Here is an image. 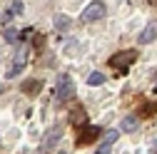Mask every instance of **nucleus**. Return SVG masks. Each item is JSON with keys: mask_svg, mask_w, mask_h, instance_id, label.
<instances>
[{"mask_svg": "<svg viewBox=\"0 0 157 154\" xmlns=\"http://www.w3.org/2000/svg\"><path fill=\"white\" fill-rule=\"evenodd\" d=\"M10 10H13V15H20V13H23V3H20V0H15Z\"/></svg>", "mask_w": 157, "mask_h": 154, "instance_id": "a211bd4d", "label": "nucleus"}, {"mask_svg": "<svg viewBox=\"0 0 157 154\" xmlns=\"http://www.w3.org/2000/svg\"><path fill=\"white\" fill-rule=\"evenodd\" d=\"M152 152H157V142H155V149H152Z\"/></svg>", "mask_w": 157, "mask_h": 154, "instance_id": "aec40b11", "label": "nucleus"}, {"mask_svg": "<svg viewBox=\"0 0 157 154\" xmlns=\"http://www.w3.org/2000/svg\"><path fill=\"white\" fill-rule=\"evenodd\" d=\"M33 45H35V50H43L45 37H43V35H33Z\"/></svg>", "mask_w": 157, "mask_h": 154, "instance_id": "f3484780", "label": "nucleus"}, {"mask_svg": "<svg viewBox=\"0 0 157 154\" xmlns=\"http://www.w3.org/2000/svg\"><path fill=\"white\" fill-rule=\"evenodd\" d=\"M155 112H157V105H155V102H147V105H142V109H140V117H152Z\"/></svg>", "mask_w": 157, "mask_h": 154, "instance_id": "ddd939ff", "label": "nucleus"}, {"mask_svg": "<svg viewBox=\"0 0 157 154\" xmlns=\"http://www.w3.org/2000/svg\"><path fill=\"white\" fill-rule=\"evenodd\" d=\"M60 139H63V127H52V129H48L45 139H43V144H40V149H43V152H48V149H52Z\"/></svg>", "mask_w": 157, "mask_h": 154, "instance_id": "39448f33", "label": "nucleus"}, {"mask_svg": "<svg viewBox=\"0 0 157 154\" xmlns=\"http://www.w3.org/2000/svg\"><path fill=\"white\" fill-rule=\"evenodd\" d=\"M157 37V23H150L142 32H140V37H137V40H140V45H147V42H152Z\"/></svg>", "mask_w": 157, "mask_h": 154, "instance_id": "0eeeda50", "label": "nucleus"}, {"mask_svg": "<svg viewBox=\"0 0 157 154\" xmlns=\"http://www.w3.org/2000/svg\"><path fill=\"white\" fill-rule=\"evenodd\" d=\"M135 60H137V52L135 50H122V52H115L110 57V67L112 70H127Z\"/></svg>", "mask_w": 157, "mask_h": 154, "instance_id": "f257e3e1", "label": "nucleus"}, {"mask_svg": "<svg viewBox=\"0 0 157 154\" xmlns=\"http://www.w3.org/2000/svg\"><path fill=\"white\" fill-rule=\"evenodd\" d=\"M67 122H70L72 127H82V124L87 122V109H85V107H72Z\"/></svg>", "mask_w": 157, "mask_h": 154, "instance_id": "423d86ee", "label": "nucleus"}, {"mask_svg": "<svg viewBox=\"0 0 157 154\" xmlns=\"http://www.w3.org/2000/svg\"><path fill=\"white\" fill-rule=\"evenodd\" d=\"M120 129H122V132H127V134H130V132H135V129H137V117H132V114H130V117H125V119L120 122Z\"/></svg>", "mask_w": 157, "mask_h": 154, "instance_id": "9d476101", "label": "nucleus"}, {"mask_svg": "<svg viewBox=\"0 0 157 154\" xmlns=\"http://www.w3.org/2000/svg\"><path fill=\"white\" fill-rule=\"evenodd\" d=\"M55 28L60 30V32H65V30L70 28V17H67V15H57V17H55Z\"/></svg>", "mask_w": 157, "mask_h": 154, "instance_id": "f8f14e48", "label": "nucleus"}, {"mask_svg": "<svg viewBox=\"0 0 157 154\" xmlns=\"http://www.w3.org/2000/svg\"><path fill=\"white\" fill-rule=\"evenodd\" d=\"M15 62L25 67V62H28V47H20V50H17V55H15Z\"/></svg>", "mask_w": 157, "mask_h": 154, "instance_id": "2eb2a0df", "label": "nucleus"}, {"mask_svg": "<svg viewBox=\"0 0 157 154\" xmlns=\"http://www.w3.org/2000/svg\"><path fill=\"white\" fill-rule=\"evenodd\" d=\"M100 127H92V124H82L80 127V134H77V147H85V144H90V142H95L97 137H100Z\"/></svg>", "mask_w": 157, "mask_h": 154, "instance_id": "7ed1b4c3", "label": "nucleus"}, {"mask_svg": "<svg viewBox=\"0 0 157 154\" xmlns=\"http://www.w3.org/2000/svg\"><path fill=\"white\" fill-rule=\"evenodd\" d=\"M3 35H5V40H8V42H17V40H20V32H17V30H15V28H13L10 23L5 25V30H3Z\"/></svg>", "mask_w": 157, "mask_h": 154, "instance_id": "9b49d317", "label": "nucleus"}, {"mask_svg": "<svg viewBox=\"0 0 157 154\" xmlns=\"http://www.w3.org/2000/svg\"><path fill=\"white\" fill-rule=\"evenodd\" d=\"M117 137H120V132H117V129L107 132V137L102 139V144H100V149H97V152H100V154H107V152H110V147L117 142Z\"/></svg>", "mask_w": 157, "mask_h": 154, "instance_id": "1a4fd4ad", "label": "nucleus"}, {"mask_svg": "<svg viewBox=\"0 0 157 154\" xmlns=\"http://www.w3.org/2000/svg\"><path fill=\"white\" fill-rule=\"evenodd\" d=\"M105 5L102 3H90L85 10H82V23H95V20H102L105 17Z\"/></svg>", "mask_w": 157, "mask_h": 154, "instance_id": "20e7f679", "label": "nucleus"}, {"mask_svg": "<svg viewBox=\"0 0 157 154\" xmlns=\"http://www.w3.org/2000/svg\"><path fill=\"white\" fill-rule=\"evenodd\" d=\"M75 94V85L67 75H60L57 77V102H67Z\"/></svg>", "mask_w": 157, "mask_h": 154, "instance_id": "f03ea898", "label": "nucleus"}, {"mask_svg": "<svg viewBox=\"0 0 157 154\" xmlns=\"http://www.w3.org/2000/svg\"><path fill=\"white\" fill-rule=\"evenodd\" d=\"M20 72H23V65H17V62H15V65H13L10 70H8V80H10V77H17Z\"/></svg>", "mask_w": 157, "mask_h": 154, "instance_id": "dca6fc26", "label": "nucleus"}, {"mask_svg": "<svg viewBox=\"0 0 157 154\" xmlns=\"http://www.w3.org/2000/svg\"><path fill=\"white\" fill-rule=\"evenodd\" d=\"M87 82H90V85H102V82H105V75H102V72H90Z\"/></svg>", "mask_w": 157, "mask_h": 154, "instance_id": "4468645a", "label": "nucleus"}, {"mask_svg": "<svg viewBox=\"0 0 157 154\" xmlns=\"http://www.w3.org/2000/svg\"><path fill=\"white\" fill-rule=\"evenodd\" d=\"M3 90H5V87H3V82H0V94H3Z\"/></svg>", "mask_w": 157, "mask_h": 154, "instance_id": "6ab92c4d", "label": "nucleus"}, {"mask_svg": "<svg viewBox=\"0 0 157 154\" xmlns=\"http://www.w3.org/2000/svg\"><path fill=\"white\" fill-rule=\"evenodd\" d=\"M28 97H35V94H40V90H43V82L40 80H28V82H23V87H20Z\"/></svg>", "mask_w": 157, "mask_h": 154, "instance_id": "6e6552de", "label": "nucleus"}]
</instances>
